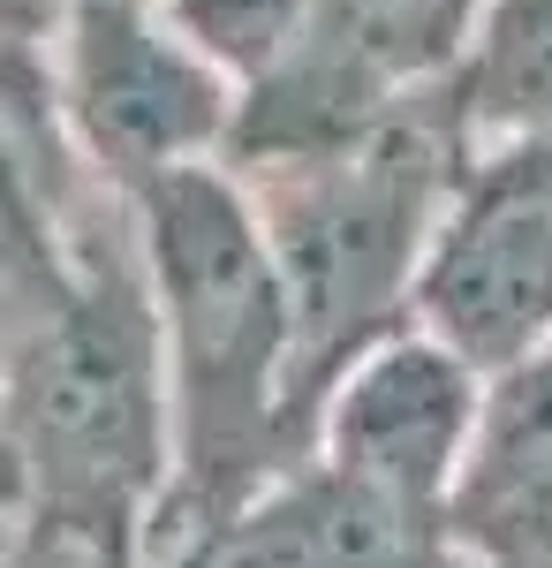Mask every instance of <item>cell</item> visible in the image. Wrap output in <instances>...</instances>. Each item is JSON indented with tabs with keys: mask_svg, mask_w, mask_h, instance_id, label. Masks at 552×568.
I'll return each instance as SVG.
<instances>
[{
	"mask_svg": "<svg viewBox=\"0 0 552 568\" xmlns=\"http://www.w3.org/2000/svg\"><path fill=\"white\" fill-rule=\"evenodd\" d=\"M0 447L16 478L8 568H152L174 433L129 197L76 235L69 281L0 349Z\"/></svg>",
	"mask_w": 552,
	"mask_h": 568,
	"instance_id": "6da1fadb",
	"label": "cell"
},
{
	"mask_svg": "<svg viewBox=\"0 0 552 568\" xmlns=\"http://www.w3.org/2000/svg\"><path fill=\"white\" fill-rule=\"evenodd\" d=\"M129 227L160 318L174 470L152 524V561L213 538L257 485H273L310 425L296 409V318L235 168H174L129 190Z\"/></svg>",
	"mask_w": 552,
	"mask_h": 568,
	"instance_id": "7a4b0ae2",
	"label": "cell"
},
{
	"mask_svg": "<svg viewBox=\"0 0 552 568\" xmlns=\"http://www.w3.org/2000/svg\"><path fill=\"white\" fill-rule=\"evenodd\" d=\"M462 168V136L439 122L431 91H417L386 130H371L348 152L273 168V175H235L265 220V243L288 288L303 425L318 409V387L348 356L409 326L431 227L454 205Z\"/></svg>",
	"mask_w": 552,
	"mask_h": 568,
	"instance_id": "3957f363",
	"label": "cell"
},
{
	"mask_svg": "<svg viewBox=\"0 0 552 568\" xmlns=\"http://www.w3.org/2000/svg\"><path fill=\"white\" fill-rule=\"evenodd\" d=\"M45 91L76 160L122 197L174 168L227 160L243 99L160 0H69L45 31Z\"/></svg>",
	"mask_w": 552,
	"mask_h": 568,
	"instance_id": "277c9868",
	"label": "cell"
},
{
	"mask_svg": "<svg viewBox=\"0 0 552 568\" xmlns=\"http://www.w3.org/2000/svg\"><path fill=\"white\" fill-rule=\"evenodd\" d=\"M409 318L484 379L552 342V136L477 152L431 227Z\"/></svg>",
	"mask_w": 552,
	"mask_h": 568,
	"instance_id": "5b68a950",
	"label": "cell"
},
{
	"mask_svg": "<svg viewBox=\"0 0 552 568\" xmlns=\"http://www.w3.org/2000/svg\"><path fill=\"white\" fill-rule=\"evenodd\" d=\"M484 387L492 379L469 356H454L439 334L409 318V326L379 334L371 349H356L318 387L310 455L401 508L447 516L477 417H484Z\"/></svg>",
	"mask_w": 552,
	"mask_h": 568,
	"instance_id": "8992f818",
	"label": "cell"
},
{
	"mask_svg": "<svg viewBox=\"0 0 552 568\" xmlns=\"http://www.w3.org/2000/svg\"><path fill=\"white\" fill-rule=\"evenodd\" d=\"M205 568H469L447 516L401 508L303 447L273 485L197 538Z\"/></svg>",
	"mask_w": 552,
	"mask_h": 568,
	"instance_id": "52a82bcc",
	"label": "cell"
},
{
	"mask_svg": "<svg viewBox=\"0 0 552 568\" xmlns=\"http://www.w3.org/2000/svg\"><path fill=\"white\" fill-rule=\"evenodd\" d=\"M447 530L469 568H552V342L484 387Z\"/></svg>",
	"mask_w": 552,
	"mask_h": 568,
	"instance_id": "ba28073f",
	"label": "cell"
},
{
	"mask_svg": "<svg viewBox=\"0 0 552 568\" xmlns=\"http://www.w3.org/2000/svg\"><path fill=\"white\" fill-rule=\"evenodd\" d=\"M431 106L469 160L552 136V0H484Z\"/></svg>",
	"mask_w": 552,
	"mask_h": 568,
	"instance_id": "9c48e42d",
	"label": "cell"
},
{
	"mask_svg": "<svg viewBox=\"0 0 552 568\" xmlns=\"http://www.w3.org/2000/svg\"><path fill=\"white\" fill-rule=\"evenodd\" d=\"M477 8L484 0H310L303 45L364 91H379L386 106H409L454 69Z\"/></svg>",
	"mask_w": 552,
	"mask_h": 568,
	"instance_id": "30bf717a",
	"label": "cell"
},
{
	"mask_svg": "<svg viewBox=\"0 0 552 568\" xmlns=\"http://www.w3.org/2000/svg\"><path fill=\"white\" fill-rule=\"evenodd\" d=\"M160 8L235 91L280 69L310 31V0H160Z\"/></svg>",
	"mask_w": 552,
	"mask_h": 568,
	"instance_id": "8fae6325",
	"label": "cell"
},
{
	"mask_svg": "<svg viewBox=\"0 0 552 568\" xmlns=\"http://www.w3.org/2000/svg\"><path fill=\"white\" fill-rule=\"evenodd\" d=\"M61 8H69V0H0V39L45 45V31L61 23Z\"/></svg>",
	"mask_w": 552,
	"mask_h": 568,
	"instance_id": "7c38bea8",
	"label": "cell"
},
{
	"mask_svg": "<svg viewBox=\"0 0 552 568\" xmlns=\"http://www.w3.org/2000/svg\"><path fill=\"white\" fill-rule=\"evenodd\" d=\"M16 554V478H8V447H0V568Z\"/></svg>",
	"mask_w": 552,
	"mask_h": 568,
	"instance_id": "4fadbf2b",
	"label": "cell"
}]
</instances>
